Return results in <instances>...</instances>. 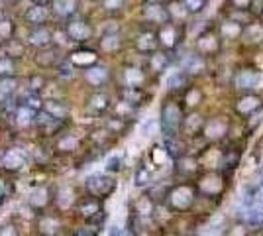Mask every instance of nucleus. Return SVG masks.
<instances>
[{
	"label": "nucleus",
	"instance_id": "1",
	"mask_svg": "<svg viewBox=\"0 0 263 236\" xmlns=\"http://www.w3.org/2000/svg\"><path fill=\"white\" fill-rule=\"evenodd\" d=\"M71 231V227L65 221V215L51 211L39 213L33 217L32 223V233L33 236H67V233Z\"/></svg>",
	"mask_w": 263,
	"mask_h": 236
},
{
	"label": "nucleus",
	"instance_id": "2",
	"mask_svg": "<svg viewBox=\"0 0 263 236\" xmlns=\"http://www.w3.org/2000/svg\"><path fill=\"white\" fill-rule=\"evenodd\" d=\"M75 219L79 221V225H97V227H104V205L99 199L93 197H83L77 201L75 209H73Z\"/></svg>",
	"mask_w": 263,
	"mask_h": 236
},
{
	"label": "nucleus",
	"instance_id": "3",
	"mask_svg": "<svg viewBox=\"0 0 263 236\" xmlns=\"http://www.w3.org/2000/svg\"><path fill=\"white\" fill-rule=\"evenodd\" d=\"M116 187H118V181L110 173H91L83 181V189H85L87 197H93L99 201L108 199L116 191Z\"/></svg>",
	"mask_w": 263,
	"mask_h": 236
},
{
	"label": "nucleus",
	"instance_id": "4",
	"mask_svg": "<svg viewBox=\"0 0 263 236\" xmlns=\"http://www.w3.org/2000/svg\"><path fill=\"white\" fill-rule=\"evenodd\" d=\"M197 203V189L193 185L181 183L169 189L167 193V209L173 213H187Z\"/></svg>",
	"mask_w": 263,
	"mask_h": 236
},
{
	"label": "nucleus",
	"instance_id": "5",
	"mask_svg": "<svg viewBox=\"0 0 263 236\" xmlns=\"http://www.w3.org/2000/svg\"><path fill=\"white\" fill-rule=\"evenodd\" d=\"M53 195H55L53 187H49L45 183H35L30 187V191L26 195V205L30 207V211L33 215L51 211L53 209Z\"/></svg>",
	"mask_w": 263,
	"mask_h": 236
},
{
	"label": "nucleus",
	"instance_id": "6",
	"mask_svg": "<svg viewBox=\"0 0 263 236\" xmlns=\"http://www.w3.org/2000/svg\"><path fill=\"white\" fill-rule=\"evenodd\" d=\"M77 201H79L77 191L71 185H63V187L55 189V195H53V211L59 213V215L73 213Z\"/></svg>",
	"mask_w": 263,
	"mask_h": 236
},
{
	"label": "nucleus",
	"instance_id": "7",
	"mask_svg": "<svg viewBox=\"0 0 263 236\" xmlns=\"http://www.w3.org/2000/svg\"><path fill=\"white\" fill-rule=\"evenodd\" d=\"M197 189H198L204 197H208V199H216V197L222 195V191H224V177H222L220 173H216V171L204 173V175L198 179Z\"/></svg>",
	"mask_w": 263,
	"mask_h": 236
},
{
	"label": "nucleus",
	"instance_id": "8",
	"mask_svg": "<svg viewBox=\"0 0 263 236\" xmlns=\"http://www.w3.org/2000/svg\"><path fill=\"white\" fill-rule=\"evenodd\" d=\"M28 164V154L20 148H10L2 154V160H0V166L6 169V171H20L24 169Z\"/></svg>",
	"mask_w": 263,
	"mask_h": 236
},
{
	"label": "nucleus",
	"instance_id": "9",
	"mask_svg": "<svg viewBox=\"0 0 263 236\" xmlns=\"http://www.w3.org/2000/svg\"><path fill=\"white\" fill-rule=\"evenodd\" d=\"M155 199L149 197V195H141L133 201L132 205V215L133 217H141V219H153V213H155Z\"/></svg>",
	"mask_w": 263,
	"mask_h": 236
},
{
	"label": "nucleus",
	"instance_id": "10",
	"mask_svg": "<svg viewBox=\"0 0 263 236\" xmlns=\"http://www.w3.org/2000/svg\"><path fill=\"white\" fill-rule=\"evenodd\" d=\"M14 122H16L18 128H30L32 124H35V112L32 108L20 104L14 110Z\"/></svg>",
	"mask_w": 263,
	"mask_h": 236
},
{
	"label": "nucleus",
	"instance_id": "11",
	"mask_svg": "<svg viewBox=\"0 0 263 236\" xmlns=\"http://www.w3.org/2000/svg\"><path fill=\"white\" fill-rule=\"evenodd\" d=\"M179 122H181L179 106H175V104L165 106V110H163V126H165V130L167 132H175L179 128Z\"/></svg>",
	"mask_w": 263,
	"mask_h": 236
},
{
	"label": "nucleus",
	"instance_id": "12",
	"mask_svg": "<svg viewBox=\"0 0 263 236\" xmlns=\"http://www.w3.org/2000/svg\"><path fill=\"white\" fill-rule=\"evenodd\" d=\"M67 34H69V37L75 39V41H85V39L91 37V28H89L85 22H71V24L67 26Z\"/></svg>",
	"mask_w": 263,
	"mask_h": 236
},
{
	"label": "nucleus",
	"instance_id": "13",
	"mask_svg": "<svg viewBox=\"0 0 263 236\" xmlns=\"http://www.w3.org/2000/svg\"><path fill=\"white\" fill-rule=\"evenodd\" d=\"M77 148H79V138L73 136V134L61 136V138L57 140V144H55V150L61 152V154H71V152H75Z\"/></svg>",
	"mask_w": 263,
	"mask_h": 236
},
{
	"label": "nucleus",
	"instance_id": "14",
	"mask_svg": "<svg viewBox=\"0 0 263 236\" xmlns=\"http://www.w3.org/2000/svg\"><path fill=\"white\" fill-rule=\"evenodd\" d=\"M0 236H30L22 231V225L16 219H6L0 223Z\"/></svg>",
	"mask_w": 263,
	"mask_h": 236
},
{
	"label": "nucleus",
	"instance_id": "15",
	"mask_svg": "<svg viewBox=\"0 0 263 236\" xmlns=\"http://www.w3.org/2000/svg\"><path fill=\"white\" fill-rule=\"evenodd\" d=\"M51 37H53V35H51L49 30L39 28V30H33V32L30 34V43L35 45V47H45V45L51 43Z\"/></svg>",
	"mask_w": 263,
	"mask_h": 236
},
{
	"label": "nucleus",
	"instance_id": "16",
	"mask_svg": "<svg viewBox=\"0 0 263 236\" xmlns=\"http://www.w3.org/2000/svg\"><path fill=\"white\" fill-rule=\"evenodd\" d=\"M26 20H28L30 24H43V22L47 20V8L37 6V4L30 6V8L26 10Z\"/></svg>",
	"mask_w": 263,
	"mask_h": 236
},
{
	"label": "nucleus",
	"instance_id": "17",
	"mask_svg": "<svg viewBox=\"0 0 263 236\" xmlns=\"http://www.w3.org/2000/svg\"><path fill=\"white\" fill-rule=\"evenodd\" d=\"M204 134H206L208 140H218V138H222V136L226 134V122H222V120H210V122L206 124V128H204Z\"/></svg>",
	"mask_w": 263,
	"mask_h": 236
},
{
	"label": "nucleus",
	"instance_id": "18",
	"mask_svg": "<svg viewBox=\"0 0 263 236\" xmlns=\"http://www.w3.org/2000/svg\"><path fill=\"white\" fill-rule=\"evenodd\" d=\"M77 10V0H53V12L57 16H71Z\"/></svg>",
	"mask_w": 263,
	"mask_h": 236
},
{
	"label": "nucleus",
	"instance_id": "19",
	"mask_svg": "<svg viewBox=\"0 0 263 236\" xmlns=\"http://www.w3.org/2000/svg\"><path fill=\"white\" fill-rule=\"evenodd\" d=\"M258 81H260V77L254 71H242L236 77V87L238 89H252V87H256Z\"/></svg>",
	"mask_w": 263,
	"mask_h": 236
},
{
	"label": "nucleus",
	"instance_id": "20",
	"mask_svg": "<svg viewBox=\"0 0 263 236\" xmlns=\"http://www.w3.org/2000/svg\"><path fill=\"white\" fill-rule=\"evenodd\" d=\"M85 77H87V81H89L91 85H100V83H104V81L108 79V71H106L104 67H91V69L85 73Z\"/></svg>",
	"mask_w": 263,
	"mask_h": 236
},
{
	"label": "nucleus",
	"instance_id": "21",
	"mask_svg": "<svg viewBox=\"0 0 263 236\" xmlns=\"http://www.w3.org/2000/svg\"><path fill=\"white\" fill-rule=\"evenodd\" d=\"M43 108H45V112H47L49 116H53L55 120H63V116L67 114L65 106H63L61 102H57V101H47V102L43 104Z\"/></svg>",
	"mask_w": 263,
	"mask_h": 236
},
{
	"label": "nucleus",
	"instance_id": "22",
	"mask_svg": "<svg viewBox=\"0 0 263 236\" xmlns=\"http://www.w3.org/2000/svg\"><path fill=\"white\" fill-rule=\"evenodd\" d=\"M71 61L75 65H91L97 61V55H95V51H75L71 55Z\"/></svg>",
	"mask_w": 263,
	"mask_h": 236
},
{
	"label": "nucleus",
	"instance_id": "23",
	"mask_svg": "<svg viewBox=\"0 0 263 236\" xmlns=\"http://www.w3.org/2000/svg\"><path fill=\"white\" fill-rule=\"evenodd\" d=\"M122 164H124V158L122 154H112L108 160H106V166H104V173H118L122 169Z\"/></svg>",
	"mask_w": 263,
	"mask_h": 236
},
{
	"label": "nucleus",
	"instance_id": "24",
	"mask_svg": "<svg viewBox=\"0 0 263 236\" xmlns=\"http://www.w3.org/2000/svg\"><path fill=\"white\" fill-rule=\"evenodd\" d=\"M258 106H260V99H258V97H246V99H242V101L238 102V112L248 114V112L256 110Z\"/></svg>",
	"mask_w": 263,
	"mask_h": 236
},
{
	"label": "nucleus",
	"instance_id": "25",
	"mask_svg": "<svg viewBox=\"0 0 263 236\" xmlns=\"http://www.w3.org/2000/svg\"><path fill=\"white\" fill-rule=\"evenodd\" d=\"M145 18L147 20H153V22H163L165 18V10L157 4H147L145 6Z\"/></svg>",
	"mask_w": 263,
	"mask_h": 236
},
{
	"label": "nucleus",
	"instance_id": "26",
	"mask_svg": "<svg viewBox=\"0 0 263 236\" xmlns=\"http://www.w3.org/2000/svg\"><path fill=\"white\" fill-rule=\"evenodd\" d=\"M222 154L220 152H216V150H210V152H206L204 154V166L206 168H218V166H222Z\"/></svg>",
	"mask_w": 263,
	"mask_h": 236
},
{
	"label": "nucleus",
	"instance_id": "27",
	"mask_svg": "<svg viewBox=\"0 0 263 236\" xmlns=\"http://www.w3.org/2000/svg\"><path fill=\"white\" fill-rule=\"evenodd\" d=\"M124 79H126V83L130 85V87H137L141 81H143V73L139 71V69H126V73H124Z\"/></svg>",
	"mask_w": 263,
	"mask_h": 236
},
{
	"label": "nucleus",
	"instance_id": "28",
	"mask_svg": "<svg viewBox=\"0 0 263 236\" xmlns=\"http://www.w3.org/2000/svg\"><path fill=\"white\" fill-rule=\"evenodd\" d=\"M18 87L14 77H0V95H10Z\"/></svg>",
	"mask_w": 263,
	"mask_h": 236
},
{
	"label": "nucleus",
	"instance_id": "29",
	"mask_svg": "<svg viewBox=\"0 0 263 236\" xmlns=\"http://www.w3.org/2000/svg\"><path fill=\"white\" fill-rule=\"evenodd\" d=\"M262 223H263V211L258 209V211H252V213L248 215V219H246L244 225H246L248 229H258Z\"/></svg>",
	"mask_w": 263,
	"mask_h": 236
},
{
	"label": "nucleus",
	"instance_id": "30",
	"mask_svg": "<svg viewBox=\"0 0 263 236\" xmlns=\"http://www.w3.org/2000/svg\"><path fill=\"white\" fill-rule=\"evenodd\" d=\"M159 37H161V41H163V45H167V47H171V45L175 43V30H173L171 26H165V28L161 30V34H159Z\"/></svg>",
	"mask_w": 263,
	"mask_h": 236
},
{
	"label": "nucleus",
	"instance_id": "31",
	"mask_svg": "<svg viewBox=\"0 0 263 236\" xmlns=\"http://www.w3.org/2000/svg\"><path fill=\"white\" fill-rule=\"evenodd\" d=\"M14 61L10 57H0V77H12Z\"/></svg>",
	"mask_w": 263,
	"mask_h": 236
},
{
	"label": "nucleus",
	"instance_id": "32",
	"mask_svg": "<svg viewBox=\"0 0 263 236\" xmlns=\"http://www.w3.org/2000/svg\"><path fill=\"white\" fill-rule=\"evenodd\" d=\"M248 227L244 225V223H236V225H232L230 229H226V233L224 236H248Z\"/></svg>",
	"mask_w": 263,
	"mask_h": 236
},
{
	"label": "nucleus",
	"instance_id": "33",
	"mask_svg": "<svg viewBox=\"0 0 263 236\" xmlns=\"http://www.w3.org/2000/svg\"><path fill=\"white\" fill-rule=\"evenodd\" d=\"M262 37H263L262 26H250V28L246 30V39H250V41H260Z\"/></svg>",
	"mask_w": 263,
	"mask_h": 236
},
{
	"label": "nucleus",
	"instance_id": "34",
	"mask_svg": "<svg viewBox=\"0 0 263 236\" xmlns=\"http://www.w3.org/2000/svg\"><path fill=\"white\" fill-rule=\"evenodd\" d=\"M137 47H139L141 51L151 49V47H153V35H151V34H141V35L137 37Z\"/></svg>",
	"mask_w": 263,
	"mask_h": 236
},
{
	"label": "nucleus",
	"instance_id": "35",
	"mask_svg": "<svg viewBox=\"0 0 263 236\" xmlns=\"http://www.w3.org/2000/svg\"><path fill=\"white\" fill-rule=\"evenodd\" d=\"M12 34H14V24L10 20H0V37L8 39L12 37Z\"/></svg>",
	"mask_w": 263,
	"mask_h": 236
},
{
	"label": "nucleus",
	"instance_id": "36",
	"mask_svg": "<svg viewBox=\"0 0 263 236\" xmlns=\"http://www.w3.org/2000/svg\"><path fill=\"white\" fill-rule=\"evenodd\" d=\"M198 47L202 51H212V49H216V39L212 35H204L198 39Z\"/></svg>",
	"mask_w": 263,
	"mask_h": 236
},
{
	"label": "nucleus",
	"instance_id": "37",
	"mask_svg": "<svg viewBox=\"0 0 263 236\" xmlns=\"http://www.w3.org/2000/svg\"><path fill=\"white\" fill-rule=\"evenodd\" d=\"M24 106H28V108H32L33 112H39L41 108H43V104H41V101L35 97V95H32V97H26L24 99Z\"/></svg>",
	"mask_w": 263,
	"mask_h": 236
},
{
	"label": "nucleus",
	"instance_id": "38",
	"mask_svg": "<svg viewBox=\"0 0 263 236\" xmlns=\"http://www.w3.org/2000/svg\"><path fill=\"white\" fill-rule=\"evenodd\" d=\"M91 106H93L95 110H104V108L108 106V99H106L104 95H95V97L91 99Z\"/></svg>",
	"mask_w": 263,
	"mask_h": 236
},
{
	"label": "nucleus",
	"instance_id": "39",
	"mask_svg": "<svg viewBox=\"0 0 263 236\" xmlns=\"http://www.w3.org/2000/svg\"><path fill=\"white\" fill-rule=\"evenodd\" d=\"M240 32H242V28L238 24H234V22H228V24L222 26V34L228 35V37H236Z\"/></svg>",
	"mask_w": 263,
	"mask_h": 236
},
{
	"label": "nucleus",
	"instance_id": "40",
	"mask_svg": "<svg viewBox=\"0 0 263 236\" xmlns=\"http://www.w3.org/2000/svg\"><path fill=\"white\" fill-rule=\"evenodd\" d=\"M118 45H120V41H118L116 35H106L102 39V49H106V51H114Z\"/></svg>",
	"mask_w": 263,
	"mask_h": 236
},
{
	"label": "nucleus",
	"instance_id": "41",
	"mask_svg": "<svg viewBox=\"0 0 263 236\" xmlns=\"http://www.w3.org/2000/svg\"><path fill=\"white\" fill-rule=\"evenodd\" d=\"M149 183V173H147V169L145 168H141V169H137V173H135V185H147Z\"/></svg>",
	"mask_w": 263,
	"mask_h": 236
},
{
	"label": "nucleus",
	"instance_id": "42",
	"mask_svg": "<svg viewBox=\"0 0 263 236\" xmlns=\"http://www.w3.org/2000/svg\"><path fill=\"white\" fill-rule=\"evenodd\" d=\"M169 8H171V14H173V16H177V18H185V14H187V8H185V4L173 2Z\"/></svg>",
	"mask_w": 263,
	"mask_h": 236
},
{
	"label": "nucleus",
	"instance_id": "43",
	"mask_svg": "<svg viewBox=\"0 0 263 236\" xmlns=\"http://www.w3.org/2000/svg\"><path fill=\"white\" fill-rule=\"evenodd\" d=\"M153 162L159 164V166H163V164L167 162V154H165V150L155 148V150H153Z\"/></svg>",
	"mask_w": 263,
	"mask_h": 236
},
{
	"label": "nucleus",
	"instance_id": "44",
	"mask_svg": "<svg viewBox=\"0 0 263 236\" xmlns=\"http://www.w3.org/2000/svg\"><path fill=\"white\" fill-rule=\"evenodd\" d=\"M202 6H204V0H185V8H189L193 12H198Z\"/></svg>",
	"mask_w": 263,
	"mask_h": 236
},
{
	"label": "nucleus",
	"instance_id": "45",
	"mask_svg": "<svg viewBox=\"0 0 263 236\" xmlns=\"http://www.w3.org/2000/svg\"><path fill=\"white\" fill-rule=\"evenodd\" d=\"M122 4H124V0H104L106 10H118V8H122Z\"/></svg>",
	"mask_w": 263,
	"mask_h": 236
},
{
	"label": "nucleus",
	"instance_id": "46",
	"mask_svg": "<svg viewBox=\"0 0 263 236\" xmlns=\"http://www.w3.org/2000/svg\"><path fill=\"white\" fill-rule=\"evenodd\" d=\"M187 67H189L191 71L202 69V61H200V59H195V57H189V59H187Z\"/></svg>",
	"mask_w": 263,
	"mask_h": 236
},
{
	"label": "nucleus",
	"instance_id": "47",
	"mask_svg": "<svg viewBox=\"0 0 263 236\" xmlns=\"http://www.w3.org/2000/svg\"><path fill=\"white\" fill-rule=\"evenodd\" d=\"M106 236H128V233L124 231V229H120V227H110L108 229V233H106Z\"/></svg>",
	"mask_w": 263,
	"mask_h": 236
},
{
	"label": "nucleus",
	"instance_id": "48",
	"mask_svg": "<svg viewBox=\"0 0 263 236\" xmlns=\"http://www.w3.org/2000/svg\"><path fill=\"white\" fill-rule=\"evenodd\" d=\"M198 101H200V93H198V91H191V93L187 95V102H189L191 106H193V104H197Z\"/></svg>",
	"mask_w": 263,
	"mask_h": 236
},
{
	"label": "nucleus",
	"instance_id": "49",
	"mask_svg": "<svg viewBox=\"0 0 263 236\" xmlns=\"http://www.w3.org/2000/svg\"><path fill=\"white\" fill-rule=\"evenodd\" d=\"M163 63H165V57H163V55H153V59H151L153 69H161V67H163Z\"/></svg>",
	"mask_w": 263,
	"mask_h": 236
},
{
	"label": "nucleus",
	"instance_id": "50",
	"mask_svg": "<svg viewBox=\"0 0 263 236\" xmlns=\"http://www.w3.org/2000/svg\"><path fill=\"white\" fill-rule=\"evenodd\" d=\"M39 85H43V81H41V79H39V77H33V79H32V81H30V87H32V89H33V91H39V89H41V87H39Z\"/></svg>",
	"mask_w": 263,
	"mask_h": 236
},
{
	"label": "nucleus",
	"instance_id": "51",
	"mask_svg": "<svg viewBox=\"0 0 263 236\" xmlns=\"http://www.w3.org/2000/svg\"><path fill=\"white\" fill-rule=\"evenodd\" d=\"M197 126H198V116H189V120H187V128L193 130V128H197Z\"/></svg>",
	"mask_w": 263,
	"mask_h": 236
},
{
	"label": "nucleus",
	"instance_id": "52",
	"mask_svg": "<svg viewBox=\"0 0 263 236\" xmlns=\"http://www.w3.org/2000/svg\"><path fill=\"white\" fill-rule=\"evenodd\" d=\"M59 75H61V77H71V75H73V73H71V67H69V65H65V67L61 65V71H59Z\"/></svg>",
	"mask_w": 263,
	"mask_h": 236
},
{
	"label": "nucleus",
	"instance_id": "53",
	"mask_svg": "<svg viewBox=\"0 0 263 236\" xmlns=\"http://www.w3.org/2000/svg\"><path fill=\"white\" fill-rule=\"evenodd\" d=\"M248 2H250V0H236L238 6H248Z\"/></svg>",
	"mask_w": 263,
	"mask_h": 236
},
{
	"label": "nucleus",
	"instance_id": "54",
	"mask_svg": "<svg viewBox=\"0 0 263 236\" xmlns=\"http://www.w3.org/2000/svg\"><path fill=\"white\" fill-rule=\"evenodd\" d=\"M33 2H35L37 6H43V4H45V2H49V0H33Z\"/></svg>",
	"mask_w": 263,
	"mask_h": 236
},
{
	"label": "nucleus",
	"instance_id": "55",
	"mask_svg": "<svg viewBox=\"0 0 263 236\" xmlns=\"http://www.w3.org/2000/svg\"><path fill=\"white\" fill-rule=\"evenodd\" d=\"M179 236H195V235H179Z\"/></svg>",
	"mask_w": 263,
	"mask_h": 236
},
{
	"label": "nucleus",
	"instance_id": "56",
	"mask_svg": "<svg viewBox=\"0 0 263 236\" xmlns=\"http://www.w3.org/2000/svg\"><path fill=\"white\" fill-rule=\"evenodd\" d=\"M8 2H16V0H8Z\"/></svg>",
	"mask_w": 263,
	"mask_h": 236
},
{
	"label": "nucleus",
	"instance_id": "57",
	"mask_svg": "<svg viewBox=\"0 0 263 236\" xmlns=\"http://www.w3.org/2000/svg\"><path fill=\"white\" fill-rule=\"evenodd\" d=\"M30 236H33V235H30Z\"/></svg>",
	"mask_w": 263,
	"mask_h": 236
},
{
	"label": "nucleus",
	"instance_id": "58",
	"mask_svg": "<svg viewBox=\"0 0 263 236\" xmlns=\"http://www.w3.org/2000/svg\"><path fill=\"white\" fill-rule=\"evenodd\" d=\"M153 2H155V0H153Z\"/></svg>",
	"mask_w": 263,
	"mask_h": 236
},
{
	"label": "nucleus",
	"instance_id": "59",
	"mask_svg": "<svg viewBox=\"0 0 263 236\" xmlns=\"http://www.w3.org/2000/svg\"><path fill=\"white\" fill-rule=\"evenodd\" d=\"M0 20H2V18H0Z\"/></svg>",
	"mask_w": 263,
	"mask_h": 236
}]
</instances>
